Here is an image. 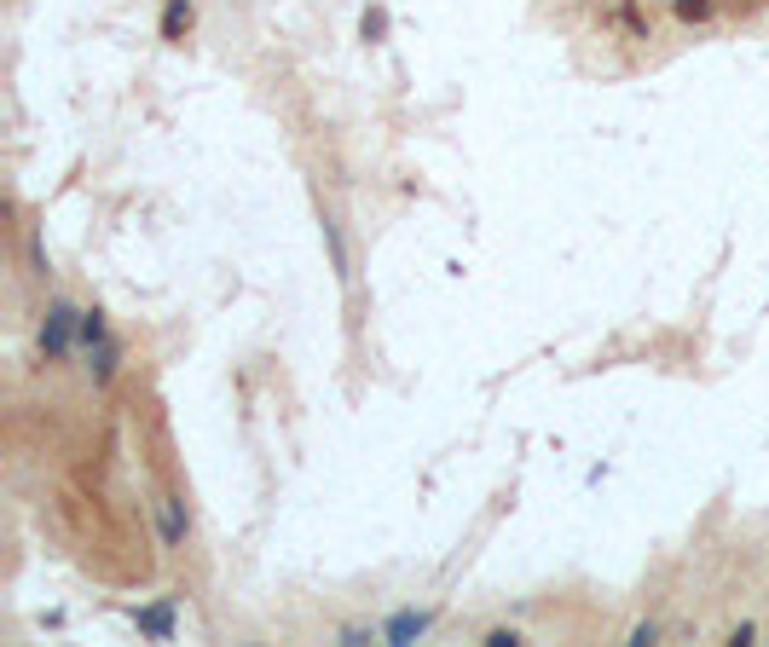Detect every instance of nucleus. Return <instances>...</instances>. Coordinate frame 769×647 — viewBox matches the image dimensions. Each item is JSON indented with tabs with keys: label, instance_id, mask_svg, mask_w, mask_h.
I'll list each match as a JSON object with an SVG mask.
<instances>
[{
	"label": "nucleus",
	"instance_id": "10",
	"mask_svg": "<svg viewBox=\"0 0 769 647\" xmlns=\"http://www.w3.org/2000/svg\"><path fill=\"white\" fill-rule=\"evenodd\" d=\"M341 647H365V642H382V624H341L336 630Z\"/></svg>",
	"mask_w": 769,
	"mask_h": 647
},
{
	"label": "nucleus",
	"instance_id": "14",
	"mask_svg": "<svg viewBox=\"0 0 769 647\" xmlns=\"http://www.w3.org/2000/svg\"><path fill=\"white\" fill-rule=\"evenodd\" d=\"M729 642H734V647H746V642H758V624H752V619H741V624H734V630H729Z\"/></svg>",
	"mask_w": 769,
	"mask_h": 647
},
{
	"label": "nucleus",
	"instance_id": "15",
	"mask_svg": "<svg viewBox=\"0 0 769 647\" xmlns=\"http://www.w3.org/2000/svg\"><path fill=\"white\" fill-rule=\"evenodd\" d=\"M29 266H35V278H46V255H41V238H29Z\"/></svg>",
	"mask_w": 769,
	"mask_h": 647
},
{
	"label": "nucleus",
	"instance_id": "11",
	"mask_svg": "<svg viewBox=\"0 0 769 647\" xmlns=\"http://www.w3.org/2000/svg\"><path fill=\"white\" fill-rule=\"evenodd\" d=\"M521 642V630L515 624H492V630H480V647H515Z\"/></svg>",
	"mask_w": 769,
	"mask_h": 647
},
{
	"label": "nucleus",
	"instance_id": "7",
	"mask_svg": "<svg viewBox=\"0 0 769 647\" xmlns=\"http://www.w3.org/2000/svg\"><path fill=\"white\" fill-rule=\"evenodd\" d=\"M192 24H197V6H192V0H163V41H168V46H180L185 35H192Z\"/></svg>",
	"mask_w": 769,
	"mask_h": 647
},
{
	"label": "nucleus",
	"instance_id": "13",
	"mask_svg": "<svg viewBox=\"0 0 769 647\" xmlns=\"http://www.w3.org/2000/svg\"><path fill=\"white\" fill-rule=\"evenodd\" d=\"M631 647H648V642H659V624L654 619H642V624H631V636H625Z\"/></svg>",
	"mask_w": 769,
	"mask_h": 647
},
{
	"label": "nucleus",
	"instance_id": "8",
	"mask_svg": "<svg viewBox=\"0 0 769 647\" xmlns=\"http://www.w3.org/2000/svg\"><path fill=\"white\" fill-rule=\"evenodd\" d=\"M104 336H110V319L99 307H82V347H99Z\"/></svg>",
	"mask_w": 769,
	"mask_h": 647
},
{
	"label": "nucleus",
	"instance_id": "6",
	"mask_svg": "<svg viewBox=\"0 0 769 647\" xmlns=\"http://www.w3.org/2000/svg\"><path fill=\"white\" fill-rule=\"evenodd\" d=\"M324 226V249H330V272H336V283H353V260H348V238H341V226H336V214H324L319 220Z\"/></svg>",
	"mask_w": 769,
	"mask_h": 647
},
{
	"label": "nucleus",
	"instance_id": "2",
	"mask_svg": "<svg viewBox=\"0 0 769 647\" xmlns=\"http://www.w3.org/2000/svg\"><path fill=\"white\" fill-rule=\"evenodd\" d=\"M151 509H156V544H163L168 555H180V549L192 544V509H185V497L180 492H163Z\"/></svg>",
	"mask_w": 769,
	"mask_h": 647
},
{
	"label": "nucleus",
	"instance_id": "12",
	"mask_svg": "<svg viewBox=\"0 0 769 647\" xmlns=\"http://www.w3.org/2000/svg\"><path fill=\"white\" fill-rule=\"evenodd\" d=\"M677 18L683 24H705V18H712V0H677Z\"/></svg>",
	"mask_w": 769,
	"mask_h": 647
},
{
	"label": "nucleus",
	"instance_id": "5",
	"mask_svg": "<svg viewBox=\"0 0 769 647\" xmlns=\"http://www.w3.org/2000/svg\"><path fill=\"white\" fill-rule=\"evenodd\" d=\"M82 370H87L93 387H110V382H116V370H122V341L104 336L99 347H82Z\"/></svg>",
	"mask_w": 769,
	"mask_h": 647
},
{
	"label": "nucleus",
	"instance_id": "4",
	"mask_svg": "<svg viewBox=\"0 0 769 647\" xmlns=\"http://www.w3.org/2000/svg\"><path fill=\"white\" fill-rule=\"evenodd\" d=\"M133 630L145 642H174L180 636V595H156L151 607H133Z\"/></svg>",
	"mask_w": 769,
	"mask_h": 647
},
{
	"label": "nucleus",
	"instance_id": "1",
	"mask_svg": "<svg viewBox=\"0 0 769 647\" xmlns=\"http://www.w3.org/2000/svg\"><path fill=\"white\" fill-rule=\"evenodd\" d=\"M35 341H41V358H46V365L82 353V307L64 301V295H53V301H46V312H41Z\"/></svg>",
	"mask_w": 769,
	"mask_h": 647
},
{
	"label": "nucleus",
	"instance_id": "9",
	"mask_svg": "<svg viewBox=\"0 0 769 647\" xmlns=\"http://www.w3.org/2000/svg\"><path fill=\"white\" fill-rule=\"evenodd\" d=\"M359 35H365L370 46H382V41H388V12H382V6H370L365 18H359Z\"/></svg>",
	"mask_w": 769,
	"mask_h": 647
},
{
	"label": "nucleus",
	"instance_id": "3",
	"mask_svg": "<svg viewBox=\"0 0 769 647\" xmlns=\"http://www.w3.org/2000/svg\"><path fill=\"white\" fill-rule=\"evenodd\" d=\"M434 619H439V607H394L382 619V642L388 647H411V642H422L434 630Z\"/></svg>",
	"mask_w": 769,
	"mask_h": 647
}]
</instances>
